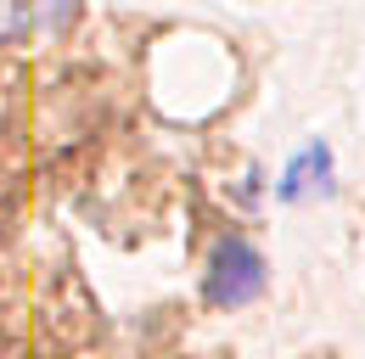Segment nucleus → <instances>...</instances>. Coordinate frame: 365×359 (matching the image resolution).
I'll return each instance as SVG.
<instances>
[{
  "instance_id": "nucleus-1",
  "label": "nucleus",
  "mask_w": 365,
  "mask_h": 359,
  "mask_svg": "<svg viewBox=\"0 0 365 359\" xmlns=\"http://www.w3.org/2000/svg\"><path fill=\"white\" fill-rule=\"evenodd\" d=\"M264 292V259L247 236H225L214 247V264H208V298L220 309H242Z\"/></svg>"
},
{
  "instance_id": "nucleus-2",
  "label": "nucleus",
  "mask_w": 365,
  "mask_h": 359,
  "mask_svg": "<svg viewBox=\"0 0 365 359\" xmlns=\"http://www.w3.org/2000/svg\"><path fill=\"white\" fill-rule=\"evenodd\" d=\"M331 185H337V175H331V152L320 146V140H309L292 163H287V175H281V197L287 202H298V197H331Z\"/></svg>"
},
{
  "instance_id": "nucleus-3",
  "label": "nucleus",
  "mask_w": 365,
  "mask_h": 359,
  "mask_svg": "<svg viewBox=\"0 0 365 359\" xmlns=\"http://www.w3.org/2000/svg\"><path fill=\"white\" fill-rule=\"evenodd\" d=\"M40 6H0V40H11V34H29L40 17H34Z\"/></svg>"
}]
</instances>
